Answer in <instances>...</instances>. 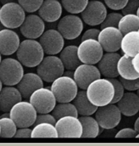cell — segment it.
Masks as SVG:
<instances>
[{"label":"cell","instance_id":"6da1fadb","mask_svg":"<svg viewBox=\"0 0 139 146\" xmlns=\"http://www.w3.org/2000/svg\"><path fill=\"white\" fill-rule=\"evenodd\" d=\"M44 51L36 39H26L21 42L16 51L17 60L26 67H36L44 58Z\"/></svg>","mask_w":139,"mask_h":146},{"label":"cell","instance_id":"7a4b0ae2","mask_svg":"<svg viewBox=\"0 0 139 146\" xmlns=\"http://www.w3.org/2000/svg\"><path fill=\"white\" fill-rule=\"evenodd\" d=\"M88 100L92 104L99 107L111 103L115 89L108 78H99L94 80L86 89Z\"/></svg>","mask_w":139,"mask_h":146},{"label":"cell","instance_id":"3957f363","mask_svg":"<svg viewBox=\"0 0 139 146\" xmlns=\"http://www.w3.org/2000/svg\"><path fill=\"white\" fill-rule=\"evenodd\" d=\"M26 16V11L19 3L8 2L1 6L0 23L5 28H19L22 25Z\"/></svg>","mask_w":139,"mask_h":146},{"label":"cell","instance_id":"277c9868","mask_svg":"<svg viewBox=\"0 0 139 146\" xmlns=\"http://www.w3.org/2000/svg\"><path fill=\"white\" fill-rule=\"evenodd\" d=\"M50 88L58 103H66L72 102L79 88L73 77L63 75L52 82Z\"/></svg>","mask_w":139,"mask_h":146},{"label":"cell","instance_id":"5b68a950","mask_svg":"<svg viewBox=\"0 0 139 146\" xmlns=\"http://www.w3.org/2000/svg\"><path fill=\"white\" fill-rule=\"evenodd\" d=\"M65 72L64 65L56 55H47L36 66V73L48 83H52L55 79L63 76Z\"/></svg>","mask_w":139,"mask_h":146},{"label":"cell","instance_id":"8992f818","mask_svg":"<svg viewBox=\"0 0 139 146\" xmlns=\"http://www.w3.org/2000/svg\"><path fill=\"white\" fill-rule=\"evenodd\" d=\"M9 115L17 127H31L34 125L37 111L30 101L21 100L11 108Z\"/></svg>","mask_w":139,"mask_h":146},{"label":"cell","instance_id":"52a82bcc","mask_svg":"<svg viewBox=\"0 0 139 146\" xmlns=\"http://www.w3.org/2000/svg\"><path fill=\"white\" fill-rule=\"evenodd\" d=\"M24 75L22 64L16 59L6 58L0 62V79L5 86H15Z\"/></svg>","mask_w":139,"mask_h":146},{"label":"cell","instance_id":"ba28073f","mask_svg":"<svg viewBox=\"0 0 139 146\" xmlns=\"http://www.w3.org/2000/svg\"><path fill=\"white\" fill-rule=\"evenodd\" d=\"M79 60L83 64L95 65L104 54V49L98 40L87 39L81 41L77 48Z\"/></svg>","mask_w":139,"mask_h":146},{"label":"cell","instance_id":"9c48e42d","mask_svg":"<svg viewBox=\"0 0 139 146\" xmlns=\"http://www.w3.org/2000/svg\"><path fill=\"white\" fill-rule=\"evenodd\" d=\"M95 119L103 129H113L119 125L121 120V113L116 104L109 103L98 107L94 113Z\"/></svg>","mask_w":139,"mask_h":146},{"label":"cell","instance_id":"30bf717a","mask_svg":"<svg viewBox=\"0 0 139 146\" xmlns=\"http://www.w3.org/2000/svg\"><path fill=\"white\" fill-rule=\"evenodd\" d=\"M83 21L77 15L70 14L60 19L57 30L65 39L74 40L80 36L83 31Z\"/></svg>","mask_w":139,"mask_h":146},{"label":"cell","instance_id":"8fae6325","mask_svg":"<svg viewBox=\"0 0 139 146\" xmlns=\"http://www.w3.org/2000/svg\"><path fill=\"white\" fill-rule=\"evenodd\" d=\"M107 14V8L104 2L89 0L87 7L81 13V18L87 25L96 27L102 24Z\"/></svg>","mask_w":139,"mask_h":146},{"label":"cell","instance_id":"7c38bea8","mask_svg":"<svg viewBox=\"0 0 139 146\" xmlns=\"http://www.w3.org/2000/svg\"><path fill=\"white\" fill-rule=\"evenodd\" d=\"M29 101L37 113H51L57 102L51 88L44 87L33 92Z\"/></svg>","mask_w":139,"mask_h":146},{"label":"cell","instance_id":"4fadbf2b","mask_svg":"<svg viewBox=\"0 0 139 146\" xmlns=\"http://www.w3.org/2000/svg\"><path fill=\"white\" fill-rule=\"evenodd\" d=\"M38 42L42 45L44 54L56 55L61 52L65 46V38L56 29H48L39 37Z\"/></svg>","mask_w":139,"mask_h":146},{"label":"cell","instance_id":"5bb4252c","mask_svg":"<svg viewBox=\"0 0 139 146\" xmlns=\"http://www.w3.org/2000/svg\"><path fill=\"white\" fill-rule=\"evenodd\" d=\"M55 127L60 138H81L82 126L78 117L67 115L56 121Z\"/></svg>","mask_w":139,"mask_h":146},{"label":"cell","instance_id":"9a60e30c","mask_svg":"<svg viewBox=\"0 0 139 146\" xmlns=\"http://www.w3.org/2000/svg\"><path fill=\"white\" fill-rule=\"evenodd\" d=\"M101 76L99 68L94 65L81 63L75 69L73 78L80 89L86 90L90 83L100 78Z\"/></svg>","mask_w":139,"mask_h":146},{"label":"cell","instance_id":"2e32d148","mask_svg":"<svg viewBox=\"0 0 139 146\" xmlns=\"http://www.w3.org/2000/svg\"><path fill=\"white\" fill-rule=\"evenodd\" d=\"M123 34L118 27H108L100 30L98 41L105 52H117L120 49Z\"/></svg>","mask_w":139,"mask_h":146},{"label":"cell","instance_id":"e0dca14e","mask_svg":"<svg viewBox=\"0 0 139 146\" xmlns=\"http://www.w3.org/2000/svg\"><path fill=\"white\" fill-rule=\"evenodd\" d=\"M21 34L27 39L39 38L45 31L44 21L35 14H30L26 16L22 25L20 27Z\"/></svg>","mask_w":139,"mask_h":146},{"label":"cell","instance_id":"ac0fdd59","mask_svg":"<svg viewBox=\"0 0 139 146\" xmlns=\"http://www.w3.org/2000/svg\"><path fill=\"white\" fill-rule=\"evenodd\" d=\"M43 87V80L37 73L28 72L23 75L21 81L17 83L16 88L25 100L30 99L32 93Z\"/></svg>","mask_w":139,"mask_h":146},{"label":"cell","instance_id":"d6986e66","mask_svg":"<svg viewBox=\"0 0 139 146\" xmlns=\"http://www.w3.org/2000/svg\"><path fill=\"white\" fill-rule=\"evenodd\" d=\"M120 54L117 52H106L98 62V68L105 78L118 77L117 63Z\"/></svg>","mask_w":139,"mask_h":146},{"label":"cell","instance_id":"ffe728a7","mask_svg":"<svg viewBox=\"0 0 139 146\" xmlns=\"http://www.w3.org/2000/svg\"><path fill=\"white\" fill-rule=\"evenodd\" d=\"M20 43V36L12 29L4 28L0 31V54L2 55H11L16 53Z\"/></svg>","mask_w":139,"mask_h":146},{"label":"cell","instance_id":"44dd1931","mask_svg":"<svg viewBox=\"0 0 139 146\" xmlns=\"http://www.w3.org/2000/svg\"><path fill=\"white\" fill-rule=\"evenodd\" d=\"M62 9V4L59 0H44L37 11L38 15L44 21L52 23L61 18Z\"/></svg>","mask_w":139,"mask_h":146},{"label":"cell","instance_id":"7402d4cb","mask_svg":"<svg viewBox=\"0 0 139 146\" xmlns=\"http://www.w3.org/2000/svg\"><path fill=\"white\" fill-rule=\"evenodd\" d=\"M21 100V94L14 86L3 87L0 91V110L3 112H9L15 104Z\"/></svg>","mask_w":139,"mask_h":146},{"label":"cell","instance_id":"603a6c76","mask_svg":"<svg viewBox=\"0 0 139 146\" xmlns=\"http://www.w3.org/2000/svg\"><path fill=\"white\" fill-rule=\"evenodd\" d=\"M121 115L125 116H133L139 111V97L134 92L124 93L121 99L116 103Z\"/></svg>","mask_w":139,"mask_h":146},{"label":"cell","instance_id":"cb8c5ba5","mask_svg":"<svg viewBox=\"0 0 139 146\" xmlns=\"http://www.w3.org/2000/svg\"><path fill=\"white\" fill-rule=\"evenodd\" d=\"M120 49L122 53L133 58L139 53V31H133L123 35Z\"/></svg>","mask_w":139,"mask_h":146},{"label":"cell","instance_id":"d4e9b609","mask_svg":"<svg viewBox=\"0 0 139 146\" xmlns=\"http://www.w3.org/2000/svg\"><path fill=\"white\" fill-rule=\"evenodd\" d=\"M72 103L77 110L79 115H94L98 106L90 102L87 98L86 90H80L77 92Z\"/></svg>","mask_w":139,"mask_h":146},{"label":"cell","instance_id":"484cf974","mask_svg":"<svg viewBox=\"0 0 139 146\" xmlns=\"http://www.w3.org/2000/svg\"><path fill=\"white\" fill-rule=\"evenodd\" d=\"M78 46L68 45L64 47L60 53V59L61 60L65 69L68 71H75V69L81 64L77 54Z\"/></svg>","mask_w":139,"mask_h":146},{"label":"cell","instance_id":"4316f807","mask_svg":"<svg viewBox=\"0 0 139 146\" xmlns=\"http://www.w3.org/2000/svg\"><path fill=\"white\" fill-rule=\"evenodd\" d=\"M117 72L120 77L124 79H136L139 77V74L133 67L132 58L123 54L120 55V58L117 63Z\"/></svg>","mask_w":139,"mask_h":146},{"label":"cell","instance_id":"83f0119b","mask_svg":"<svg viewBox=\"0 0 139 146\" xmlns=\"http://www.w3.org/2000/svg\"><path fill=\"white\" fill-rule=\"evenodd\" d=\"M79 120L82 126V138H96L100 133V126L95 117L92 115H81Z\"/></svg>","mask_w":139,"mask_h":146},{"label":"cell","instance_id":"f1b7e54d","mask_svg":"<svg viewBox=\"0 0 139 146\" xmlns=\"http://www.w3.org/2000/svg\"><path fill=\"white\" fill-rule=\"evenodd\" d=\"M58 132L55 125L42 122L34 125L32 132V138H58Z\"/></svg>","mask_w":139,"mask_h":146},{"label":"cell","instance_id":"f546056e","mask_svg":"<svg viewBox=\"0 0 139 146\" xmlns=\"http://www.w3.org/2000/svg\"><path fill=\"white\" fill-rule=\"evenodd\" d=\"M118 29L124 35L127 33L138 31L139 30V17L137 15H125L120 19Z\"/></svg>","mask_w":139,"mask_h":146},{"label":"cell","instance_id":"4dcf8cb0","mask_svg":"<svg viewBox=\"0 0 139 146\" xmlns=\"http://www.w3.org/2000/svg\"><path fill=\"white\" fill-rule=\"evenodd\" d=\"M51 114L54 116L56 121L61 117L67 116V115H73L76 117H78L79 115L75 106H74L73 103H70V102L59 103L51 111Z\"/></svg>","mask_w":139,"mask_h":146},{"label":"cell","instance_id":"1f68e13d","mask_svg":"<svg viewBox=\"0 0 139 146\" xmlns=\"http://www.w3.org/2000/svg\"><path fill=\"white\" fill-rule=\"evenodd\" d=\"M0 137L3 138H12L17 131V126L15 122L10 117H1L0 118Z\"/></svg>","mask_w":139,"mask_h":146},{"label":"cell","instance_id":"d6a6232c","mask_svg":"<svg viewBox=\"0 0 139 146\" xmlns=\"http://www.w3.org/2000/svg\"><path fill=\"white\" fill-rule=\"evenodd\" d=\"M89 0H61L62 7L70 14H81L87 7Z\"/></svg>","mask_w":139,"mask_h":146},{"label":"cell","instance_id":"836d02e7","mask_svg":"<svg viewBox=\"0 0 139 146\" xmlns=\"http://www.w3.org/2000/svg\"><path fill=\"white\" fill-rule=\"evenodd\" d=\"M123 15L119 12H110L108 13L106 17L104 18V21L100 25V28L103 29L104 27H118L119 22L120 19L122 18Z\"/></svg>","mask_w":139,"mask_h":146},{"label":"cell","instance_id":"e575fe53","mask_svg":"<svg viewBox=\"0 0 139 146\" xmlns=\"http://www.w3.org/2000/svg\"><path fill=\"white\" fill-rule=\"evenodd\" d=\"M111 83L114 86V89H115V94H114V98L111 101L112 104H116L123 96L124 93H125V88L121 83V82L120 81V79H118L117 77L115 78H108Z\"/></svg>","mask_w":139,"mask_h":146},{"label":"cell","instance_id":"d590c367","mask_svg":"<svg viewBox=\"0 0 139 146\" xmlns=\"http://www.w3.org/2000/svg\"><path fill=\"white\" fill-rule=\"evenodd\" d=\"M44 0H18V3L27 13H34L39 9Z\"/></svg>","mask_w":139,"mask_h":146},{"label":"cell","instance_id":"8d00e7d4","mask_svg":"<svg viewBox=\"0 0 139 146\" xmlns=\"http://www.w3.org/2000/svg\"><path fill=\"white\" fill-rule=\"evenodd\" d=\"M120 81L121 82L125 90L129 92H134L137 91L139 88V77L136 79H124L122 77L119 76Z\"/></svg>","mask_w":139,"mask_h":146},{"label":"cell","instance_id":"74e56055","mask_svg":"<svg viewBox=\"0 0 139 146\" xmlns=\"http://www.w3.org/2000/svg\"><path fill=\"white\" fill-rule=\"evenodd\" d=\"M139 8V0H128L125 7L121 9V14L125 15H137V11Z\"/></svg>","mask_w":139,"mask_h":146},{"label":"cell","instance_id":"f35d334b","mask_svg":"<svg viewBox=\"0 0 139 146\" xmlns=\"http://www.w3.org/2000/svg\"><path fill=\"white\" fill-rule=\"evenodd\" d=\"M42 122H47V123H51V124L55 125L56 119L51 113H38L36 118L34 125L42 123Z\"/></svg>","mask_w":139,"mask_h":146},{"label":"cell","instance_id":"ab89813d","mask_svg":"<svg viewBox=\"0 0 139 146\" xmlns=\"http://www.w3.org/2000/svg\"><path fill=\"white\" fill-rule=\"evenodd\" d=\"M106 7L112 10H121L128 0H104Z\"/></svg>","mask_w":139,"mask_h":146},{"label":"cell","instance_id":"60d3db41","mask_svg":"<svg viewBox=\"0 0 139 146\" xmlns=\"http://www.w3.org/2000/svg\"><path fill=\"white\" fill-rule=\"evenodd\" d=\"M100 30L98 28H90L87 29L81 36V41L87 40V39H94V40H98Z\"/></svg>","mask_w":139,"mask_h":146},{"label":"cell","instance_id":"b9f144b4","mask_svg":"<svg viewBox=\"0 0 139 146\" xmlns=\"http://www.w3.org/2000/svg\"><path fill=\"white\" fill-rule=\"evenodd\" d=\"M136 135H137V132L134 130V128L126 127V128L120 129L115 134V137L116 138H132V137H136Z\"/></svg>","mask_w":139,"mask_h":146},{"label":"cell","instance_id":"7bdbcfd3","mask_svg":"<svg viewBox=\"0 0 139 146\" xmlns=\"http://www.w3.org/2000/svg\"><path fill=\"white\" fill-rule=\"evenodd\" d=\"M32 129L30 127H18L15 134V138H30L32 137Z\"/></svg>","mask_w":139,"mask_h":146},{"label":"cell","instance_id":"ee69618b","mask_svg":"<svg viewBox=\"0 0 139 146\" xmlns=\"http://www.w3.org/2000/svg\"><path fill=\"white\" fill-rule=\"evenodd\" d=\"M132 65L136 72L139 74V53L132 58Z\"/></svg>","mask_w":139,"mask_h":146},{"label":"cell","instance_id":"f6af8a7d","mask_svg":"<svg viewBox=\"0 0 139 146\" xmlns=\"http://www.w3.org/2000/svg\"><path fill=\"white\" fill-rule=\"evenodd\" d=\"M134 130L137 132V133H139V116L136 119L135 123H134Z\"/></svg>","mask_w":139,"mask_h":146},{"label":"cell","instance_id":"bcb514c9","mask_svg":"<svg viewBox=\"0 0 139 146\" xmlns=\"http://www.w3.org/2000/svg\"><path fill=\"white\" fill-rule=\"evenodd\" d=\"M64 76H70V77H73V75H74V71H68L66 70V72H65Z\"/></svg>","mask_w":139,"mask_h":146},{"label":"cell","instance_id":"7dc6e473","mask_svg":"<svg viewBox=\"0 0 139 146\" xmlns=\"http://www.w3.org/2000/svg\"><path fill=\"white\" fill-rule=\"evenodd\" d=\"M3 82H2V81H1V79H0V91H1V89L3 88Z\"/></svg>","mask_w":139,"mask_h":146},{"label":"cell","instance_id":"c3c4849f","mask_svg":"<svg viewBox=\"0 0 139 146\" xmlns=\"http://www.w3.org/2000/svg\"><path fill=\"white\" fill-rule=\"evenodd\" d=\"M137 15L139 17V8H138V11H137Z\"/></svg>","mask_w":139,"mask_h":146},{"label":"cell","instance_id":"681fc988","mask_svg":"<svg viewBox=\"0 0 139 146\" xmlns=\"http://www.w3.org/2000/svg\"><path fill=\"white\" fill-rule=\"evenodd\" d=\"M137 94H138V96L139 97V88L137 90Z\"/></svg>","mask_w":139,"mask_h":146},{"label":"cell","instance_id":"f907efd6","mask_svg":"<svg viewBox=\"0 0 139 146\" xmlns=\"http://www.w3.org/2000/svg\"><path fill=\"white\" fill-rule=\"evenodd\" d=\"M136 137H137V138H139V133H137V135H136Z\"/></svg>","mask_w":139,"mask_h":146},{"label":"cell","instance_id":"816d5d0a","mask_svg":"<svg viewBox=\"0 0 139 146\" xmlns=\"http://www.w3.org/2000/svg\"><path fill=\"white\" fill-rule=\"evenodd\" d=\"M1 56H2V54H0V62H1V60H2V57H1Z\"/></svg>","mask_w":139,"mask_h":146},{"label":"cell","instance_id":"f5cc1de1","mask_svg":"<svg viewBox=\"0 0 139 146\" xmlns=\"http://www.w3.org/2000/svg\"><path fill=\"white\" fill-rule=\"evenodd\" d=\"M0 132H1V128H0Z\"/></svg>","mask_w":139,"mask_h":146},{"label":"cell","instance_id":"db71d44e","mask_svg":"<svg viewBox=\"0 0 139 146\" xmlns=\"http://www.w3.org/2000/svg\"><path fill=\"white\" fill-rule=\"evenodd\" d=\"M0 9H1V5H0Z\"/></svg>","mask_w":139,"mask_h":146},{"label":"cell","instance_id":"11a10c76","mask_svg":"<svg viewBox=\"0 0 139 146\" xmlns=\"http://www.w3.org/2000/svg\"></svg>","mask_w":139,"mask_h":146},{"label":"cell","instance_id":"9f6ffc18","mask_svg":"<svg viewBox=\"0 0 139 146\" xmlns=\"http://www.w3.org/2000/svg\"><path fill=\"white\" fill-rule=\"evenodd\" d=\"M138 31H139V30H138Z\"/></svg>","mask_w":139,"mask_h":146}]
</instances>
